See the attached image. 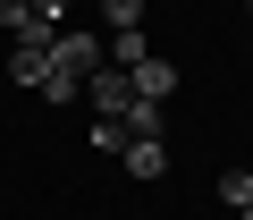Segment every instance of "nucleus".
Listing matches in <instances>:
<instances>
[{
    "mask_svg": "<svg viewBox=\"0 0 253 220\" xmlns=\"http://www.w3.org/2000/svg\"><path fill=\"white\" fill-rule=\"evenodd\" d=\"M110 59V43L101 34H76V26H59L51 34V76H42V102H76L84 93V76Z\"/></svg>",
    "mask_w": 253,
    "mask_h": 220,
    "instance_id": "obj_1",
    "label": "nucleus"
},
{
    "mask_svg": "<svg viewBox=\"0 0 253 220\" xmlns=\"http://www.w3.org/2000/svg\"><path fill=\"white\" fill-rule=\"evenodd\" d=\"M126 85H135V102H169V93H177V59H169V51L126 59Z\"/></svg>",
    "mask_w": 253,
    "mask_h": 220,
    "instance_id": "obj_2",
    "label": "nucleus"
},
{
    "mask_svg": "<svg viewBox=\"0 0 253 220\" xmlns=\"http://www.w3.org/2000/svg\"><path fill=\"white\" fill-rule=\"evenodd\" d=\"M84 102L101 110V119H126V102H135V85H126V68H110V59H101V68L84 76Z\"/></svg>",
    "mask_w": 253,
    "mask_h": 220,
    "instance_id": "obj_3",
    "label": "nucleus"
},
{
    "mask_svg": "<svg viewBox=\"0 0 253 220\" xmlns=\"http://www.w3.org/2000/svg\"><path fill=\"white\" fill-rule=\"evenodd\" d=\"M126 178H169V136H126Z\"/></svg>",
    "mask_w": 253,
    "mask_h": 220,
    "instance_id": "obj_4",
    "label": "nucleus"
},
{
    "mask_svg": "<svg viewBox=\"0 0 253 220\" xmlns=\"http://www.w3.org/2000/svg\"><path fill=\"white\" fill-rule=\"evenodd\" d=\"M9 76H17L26 93H42V76H51V43H9Z\"/></svg>",
    "mask_w": 253,
    "mask_h": 220,
    "instance_id": "obj_5",
    "label": "nucleus"
},
{
    "mask_svg": "<svg viewBox=\"0 0 253 220\" xmlns=\"http://www.w3.org/2000/svg\"><path fill=\"white\" fill-rule=\"evenodd\" d=\"M161 127H169L161 102H126V136H161Z\"/></svg>",
    "mask_w": 253,
    "mask_h": 220,
    "instance_id": "obj_6",
    "label": "nucleus"
},
{
    "mask_svg": "<svg viewBox=\"0 0 253 220\" xmlns=\"http://www.w3.org/2000/svg\"><path fill=\"white\" fill-rule=\"evenodd\" d=\"M101 26H110V34H135V26H144V0H101Z\"/></svg>",
    "mask_w": 253,
    "mask_h": 220,
    "instance_id": "obj_7",
    "label": "nucleus"
},
{
    "mask_svg": "<svg viewBox=\"0 0 253 220\" xmlns=\"http://www.w3.org/2000/svg\"><path fill=\"white\" fill-rule=\"evenodd\" d=\"M219 203L245 212V203H253V169H228V178H219Z\"/></svg>",
    "mask_w": 253,
    "mask_h": 220,
    "instance_id": "obj_8",
    "label": "nucleus"
},
{
    "mask_svg": "<svg viewBox=\"0 0 253 220\" xmlns=\"http://www.w3.org/2000/svg\"><path fill=\"white\" fill-rule=\"evenodd\" d=\"M93 153H126V119H93Z\"/></svg>",
    "mask_w": 253,
    "mask_h": 220,
    "instance_id": "obj_9",
    "label": "nucleus"
},
{
    "mask_svg": "<svg viewBox=\"0 0 253 220\" xmlns=\"http://www.w3.org/2000/svg\"><path fill=\"white\" fill-rule=\"evenodd\" d=\"M34 26H51V34H59V26H68V0H34Z\"/></svg>",
    "mask_w": 253,
    "mask_h": 220,
    "instance_id": "obj_10",
    "label": "nucleus"
},
{
    "mask_svg": "<svg viewBox=\"0 0 253 220\" xmlns=\"http://www.w3.org/2000/svg\"><path fill=\"white\" fill-rule=\"evenodd\" d=\"M236 220H253V203H245V212H236Z\"/></svg>",
    "mask_w": 253,
    "mask_h": 220,
    "instance_id": "obj_11",
    "label": "nucleus"
}]
</instances>
